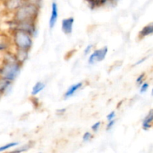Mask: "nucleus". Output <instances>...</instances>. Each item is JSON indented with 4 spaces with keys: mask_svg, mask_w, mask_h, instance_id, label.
I'll return each mask as SVG.
<instances>
[{
    "mask_svg": "<svg viewBox=\"0 0 153 153\" xmlns=\"http://www.w3.org/2000/svg\"><path fill=\"white\" fill-rule=\"evenodd\" d=\"M145 59H146V58H143V59H141V60H140V61H138V62H137V63H136V64H136V65H137V64H140V63H142V62H143V61H144V60H145Z\"/></svg>",
    "mask_w": 153,
    "mask_h": 153,
    "instance_id": "4be33fe9",
    "label": "nucleus"
},
{
    "mask_svg": "<svg viewBox=\"0 0 153 153\" xmlns=\"http://www.w3.org/2000/svg\"><path fill=\"white\" fill-rule=\"evenodd\" d=\"M148 88H149V85H148L147 83L143 84V85H142L141 88H140V93L142 94V93L146 92V91L148 90Z\"/></svg>",
    "mask_w": 153,
    "mask_h": 153,
    "instance_id": "f3484780",
    "label": "nucleus"
},
{
    "mask_svg": "<svg viewBox=\"0 0 153 153\" xmlns=\"http://www.w3.org/2000/svg\"><path fill=\"white\" fill-rule=\"evenodd\" d=\"M153 121V109L149 111L147 116L143 122V127L145 130H147L151 127V123Z\"/></svg>",
    "mask_w": 153,
    "mask_h": 153,
    "instance_id": "9d476101",
    "label": "nucleus"
},
{
    "mask_svg": "<svg viewBox=\"0 0 153 153\" xmlns=\"http://www.w3.org/2000/svg\"><path fill=\"white\" fill-rule=\"evenodd\" d=\"M92 48H93V45H88V46L86 47V49H85V55H88V54L91 52Z\"/></svg>",
    "mask_w": 153,
    "mask_h": 153,
    "instance_id": "412c9836",
    "label": "nucleus"
},
{
    "mask_svg": "<svg viewBox=\"0 0 153 153\" xmlns=\"http://www.w3.org/2000/svg\"><path fill=\"white\" fill-rule=\"evenodd\" d=\"M74 23V19L73 17H69L64 19L61 22V28L64 34H70L73 31V26Z\"/></svg>",
    "mask_w": 153,
    "mask_h": 153,
    "instance_id": "39448f33",
    "label": "nucleus"
},
{
    "mask_svg": "<svg viewBox=\"0 0 153 153\" xmlns=\"http://www.w3.org/2000/svg\"><path fill=\"white\" fill-rule=\"evenodd\" d=\"M144 73H143V74H141L140 76H139V77L137 79V81H136L137 85H141L142 82H143V79H144Z\"/></svg>",
    "mask_w": 153,
    "mask_h": 153,
    "instance_id": "a211bd4d",
    "label": "nucleus"
},
{
    "mask_svg": "<svg viewBox=\"0 0 153 153\" xmlns=\"http://www.w3.org/2000/svg\"><path fill=\"white\" fill-rule=\"evenodd\" d=\"M45 84L42 82H38L35 84L34 87L32 88V91H31V94L32 95H37V94L40 92V91H43L45 88Z\"/></svg>",
    "mask_w": 153,
    "mask_h": 153,
    "instance_id": "f8f14e48",
    "label": "nucleus"
},
{
    "mask_svg": "<svg viewBox=\"0 0 153 153\" xmlns=\"http://www.w3.org/2000/svg\"><path fill=\"white\" fill-rule=\"evenodd\" d=\"M1 95H2V94H1V92H0V97H1Z\"/></svg>",
    "mask_w": 153,
    "mask_h": 153,
    "instance_id": "393cba45",
    "label": "nucleus"
},
{
    "mask_svg": "<svg viewBox=\"0 0 153 153\" xmlns=\"http://www.w3.org/2000/svg\"><path fill=\"white\" fill-rule=\"evenodd\" d=\"M108 1V0H101V4H105V3L107 2Z\"/></svg>",
    "mask_w": 153,
    "mask_h": 153,
    "instance_id": "5701e85b",
    "label": "nucleus"
},
{
    "mask_svg": "<svg viewBox=\"0 0 153 153\" xmlns=\"http://www.w3.org/2000/svg\"><path fill=\"white\" fill-rule=\"evenodd\" d=\"M92 134H91V132H88V131H87V132H85V134H84L83 135V140L84 141H90L91 140V139L92 138Z\"/></svg>",
    "mask_w": 153,
    "mask_h": 153,
    "instance_id": "4468645a",
    "label": "nucleus"
},
{
    "mask_svg": "<svg viewBox=\"0 0 153 153\" xmlns=\"http://www.w3.org/2000/svg\"><path fill=\"white\" fill-rule=\"evenodd\" d=\"M152 95L153 96V89H152Z\"/></svg>",
    "mask_w": 153,
    "mask_h": 153,
    "instance_id": "b1692460",
    "label": "nucleus"
},
{
    "mask_svg": "<svg viewBox=\"0 0 153 153\" xmlns=\"http://www.w3.org/2000/svg\"><path fill=\"white\" fill-rule=\"evenodd\" d=\"M152 34H153V22L149 24V25H147L146 26H145L144 28L140 31V36L143 37Z\"/></svg>",
    "mask_w": 153,
    "mask_h": 153,
    "instance_id": "9b49d317",
    "label": "nucleus"
},
{
    "mask_svg": "<svg viewBox=\"0 0 153 153\" xmlns=\"http://www.w3.org/2000/svg\"><path fill=\"white\" fill-rule=\"evenodd\" d=\"M8 47V45L6 43L5 41H1L0 40V52H2V51L6 50Z\"/></svg>",
    "mask_w": 153,
    "mask_h": 153,
    "instance_id": "2eb2a0df",
    "label": "nucleus"
},
{
    "mask_svg": "<svg viewBox=\"0 0 153 153\" xmlns=\"http://www.w3.org/2000/svg\"><path fill=\"white\" fill-rule=\"evenodd\" d=\"M115 117V112L114 111H111L110 114H108L107 116V120L108 121L112 120H114V118Z\"/></svg>",
    "mask_w": 153,
    "mask_h": 153,
    "instance_id": "6ab92c4d",
    "label": "nucleus"
},
{
    "mask_svg": "<svg viewBox=\"0 0 153 153\" xmlns=\"http://www.w3.org/2000/svg\"><path fill=\"white\" fill-rule=\"evenodd\" d=\"M114 123H115L114 120H112L109 121V123H108V125H107V130L111 129L112 127H113L114 125Z\"/></svg>",
    "mask_w": 153,
    "mask_h": 153,
    "instance_id": "aec40b11",
    "label": "nucleus"
},
{
    "mask_svg": "<svg viewBox=\"0 0 153 153\" xmlns=\"http://www.w3.org/2000/svg\"><path fill=\"white\" fill-rule=\"evenodd\" d=\"M38 13V7L32 3L25 2L16 10L15 18L17 22H32Z\"/></svg>",
    "mask_w": 153,
    "mask_h": 153,
    "instance_id": "f257e3e1",
    "label": "nucleus"
},
{
    "mask_svg": "<svg viewBox=\"0 0 153 153\" xmlns=\"http://www.w3.org/2000/svg\"><path fill=\"white\" fill-rule=\"evenodd\" d=\"M25 2V0H6L4 4L7 10H16Z\"/></svg>",
    "mask_w": 153,
    "mask_h": 153,
    "instance_id": "423d86ee",
    "label": "nucleus"
},
{
    "mask_svg": "<svg viewBox=\"0 0 153 153\" xmlns=\"http://www.w3.org/2000/svg\"><path fill=\"white\" fill-rule=\"evenodd\" d=\"M58 16V4L56 2H52V12H51L50 19H49V27L50 28H53L55 26V23L57 22Z\"/></svg>",
    "mask_w": 153,
    "mask_h": 153,
    "instance_id": "0eeeda50",
    "label": "nucleus"
},
{
    "mask_svg": "<svg viewBox=\"0 0 153 153\" xmlns=\"http://www.w3.org/2000/svg\"><path fill=\"white\" fill-rule=\"evenodd\" d=\"M107 53L108 48L106 46H105L101 49H97V50L94 51L90 56L89 59H88V63L90 64H94L98 61H102L105 59Z\"/></svg>",
    "mask_w": 153,
    "mask_h": 153,
    "instance_id": "20e7f679",
    "label": "nucleus"
},
{
    "mask_svg": "<svg viewBox=\"0 0 153 153\" xmlns=\"http://www.w3.org/2000/svg\"><path fill=\"white\" fill-rule=\"evenodd\" d=\"M10 86H11V81L7 80L0 76V92L1 94L7 93L10 88Z\"/></svg>",
    "mask_w": 153,
    "mask_h": 153,
    "instance_id": "1a4fd4ad",
    "label": "nucleus"
},
{
    "mask_svg": "<svg viewBox=\"0 0 153 153\" xmlns=\"http://www.w3.org/2000/svg\"><path fill=\"white\" fill-rule=\"evenodd\" d=\"M82 87V82H79V83H76L75 85H72L70 88H68V90L67 91V92L64 94V98L68 99L70 97H73L75 94V93L78 91V90L80 89Z\"/></svg>",
    "mask_w": 153,
    "mask_h": 153,
    "instance_id": "6e6552de",
    "label": "nucleus"
},
{
    "mask_svg": "<svg viewBox=\"0 0 153 153\" xmlns=\"http://www.w3.org/2000/svg\"><path fill=\"white\" fill-rule=\"evenodd\" d=\"M18 144H19V143H16V142H11V143H7V144L4 145V146H0V152H4V151L7 150V149H10V148L11 147H14V146H17Z\"/></svg>",
    "mask_w": 153,
    "mask_h": 153,
    "instance_id": "ddd939ff",
    "label": "nucleus"
},
{
    "mask_svg": "<svg viewBox=\"0 0 153 153\" xmlns=\"http://www.w3.org/2000/svg\"><path fill=\"white\" fill-rule=\"evenodd\" d=\"M14 42L18 49L22 50H28L32 45L31 34L19 29H17L15 32Z\"/></svg>",
    "mask_w": 153,
    "mask_h": 153,
    "instance_id": "7ed1b4c3",
    "label": "nucleus"
},
{
    "mask_svg": "<svg viewBox=\"0 0 153 153\" xmlns=\"http://www.w3.org/2000/svg\"><path fill=\"white\" fill-rule=\"evenodd\" d=\"M20 73V66L15 61H7L0 68V76L10 81H13Z\"/></svg>",
    "mask_w": 153,
    "mask_h": 153,
    "instance_id": "f03ea898",
    "label": "nucleus"
},
{
    "mask_svg": "<svg viewBox=\"0 0 153 153\" xmlns=\"http://www.w3.org/2000/svg\"><path fill=\"white\" fill-rule=\"evenodd\" d=\"M100 126H101V122H97L96 123H94V125L92 126L91 128H92V130L94 131H97L99 128H100Z\"/></svg>",
    "mask_w": 153,
    "mask_h": 153,
    "instance_id": "dca6fc26",
    "label": "nucleus"
}]
</instances>
